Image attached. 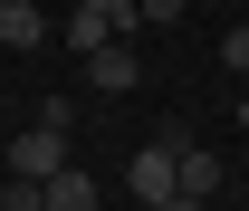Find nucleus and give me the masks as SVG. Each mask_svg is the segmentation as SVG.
Returning a JSON list of instances; mask_svg holds the SVG:
<instances>
[{
  "label": "nucleus",
  "instance_id": "39448f33",
  "mask_svg": "<svg viewBox=\"0 0 249 211\" xmlns=\"http://www.w3.org/2000/svg\"><path fill=\"white\" fill-rule=\"evenodd\" d=\"M38 38H48V19L29 0H0V48H38Z\"/></svg>",
  "mask_w": 249,
  "mask_h": 211
},
{
  "label": "nucleus",
  "instance_id": "1a4fd4ad",
  "mask_svg": "<svg viewBox=\"0 0 249 211\" xmlns=\"http://www.w3.org/2000/svg\"><path fill=\"white\" fill-rule=\"evenodd\" d=\"M220 67H240V77H249V19H240L230 38H220Z\"/></svg>",
  "mask_w": 249,
  "mask_h": 211
},
{
  "label": "nucleus",
  "instance_id": "423d86ee",
  "mask_svg": "<svg viewBox=\"0 0 249 211\" xmlns=\"http://www.w3.org/2000/svg\"><path fill=\"white\" fill-rule=\"evenodd\" d=\"M48 211H96V173H48Z\"/></svg>",
  "mask_w": 249,
  "mask_h": 211
},
{
  "label": "nucleus",
  "instance_id": "7ed1b4c3",
  "mask_svg": "<svg viewBox=\"0 0 249 211\" xmlns=\"http://www.w3.org/2000/svg\"><path fill=\"white\" fill-rule=\"evenodd\" d=\"M106 38H124V19H115V10H67V48H77V58H96Z\"/></svg>",
  "mask_w": 249,
  "mask_h": 211
},
{
  "label": "nucleus",
  "instance_id": "f03ea898",
  "mask_svg": "<svg viewBox=\"0 0 249 211\" xmlns=\"http://www.w3.org/2000/svg\"><path fill=\"white\" fill-rule=\"evenodd\" d=\"M10 173H19V182H48V173H67V125H48V115H38L29 134L10 144Z\"/></svg>",
  "mask_w": 249,
  "mask_h": 211
},
{
  "label": "nucleus",
  "instance_id": "0eeeda50",
  "mask_svg": "<svg viewBox=\"0 0 249 211\" xmlns=\"http://www.w3.org/2000/svg\"><path fill=\"white\" fill-rule=\"evenodd\" d=\"M182 192L211 202V192H220V153H192V144H182Z\"/></svg>",
  "mask_w": 249,
  "mask_h": 211
},
{
  "label": "nucleus",
  "instance_id": "f8f14e48",
  "mask_svg": "<svg viewBox=\"0 0 249 211\" xmlns=\"http://www.w3.org/2000/svg\"><path fill=\"white\" fill-rule=\"evenodd\" d=\"M163 211H211V202H192V192H173V202H163Z\"/></svg>",
  "mask_w": 249,
  "mask_h": 211
},
{
  "label": "nucleus",
  "instance_id": "9b49d317",
  "mask_svg": "<svg viewBox=\"0 0 249 211\" xmlns=\"http://www.w3.org/2000/svg\"><path fill=\"white\" fill-rule=\"evenodd\" d=\"M134 10H144V19H182V0H134Z\"/></svg>",
  "mask_w": 249,
  "mask_h": 211
},
{
  "label": "nucleus",
  "instance_id": "6e6552de",
  "mask_svg": "<svg viewBox=\"0 0 249 211\" xmlns=\"http://www.w3.org/2000/svg\"><path fill=\"white\" fill-rule=\"evenodd\" d=\"M0 211H48V182H19V173H10V192H0Z\"/></svg>",
  "mask_w": 249,
  "mask_h": 211
},
{
  "label": "nucleus",
  "instance_id": "ddd939ff",
  "mask_svg": "<svg viewBox=\"0 0 249 211\" xmlns=\"http://www.w3.org/2000/svg\"><path fill=\"white\" fill-rule=\"evenodd\" d=\"M240 125H249V96H240Z\"/></svg>",
  "mask_w": 249,
  "mask_h": 211
},
{
  "label": "nucleus",
  "instance_id": "f257e3e1",
  "mask_svg": "<svg viewBox=\"0 0 249 211\" xmlns=\"http://www.w3.org/2000/svg\"><path fill=\"white\" fill-rule=\"evenodd\" d=\"M173 192H182V134H163L154 153H134V202H144V211H163Z\"/></svg>",
  "mask_w": 249,
  "mask_h": 211
},
{
  "label": "nucleus",
  "instance_id": "9d476101",
  "mask_svg": "<svg viewBox=\"0 0 249 211\" xmlns=\"http://www.w3.org/2000/svg\"><path fill=\"white\" fill-rule=\"evenodd\" d=\"M77 10H115L124 29H134V19H144V10H134V0H77Z\"/></svg>",
  "mask_w": 249,
  "mask_h": 211
},
{
  "label": "nucleus",
  "instance_id": "20e7f679",
  "mask_svg": "<svg viewBox=\"0 0 249 211\" xmlns=\"http://www.w3.org/2000/svg\"><path fill=\"white\" fill-rule=\"evenodd\" d=\"M87 77H96L106 96H124V87H134V48H124V38H106V48L87 58Z\"/></svg>",
  "mask_w": 249,
  "mask_h": 211
}]
</instances>
